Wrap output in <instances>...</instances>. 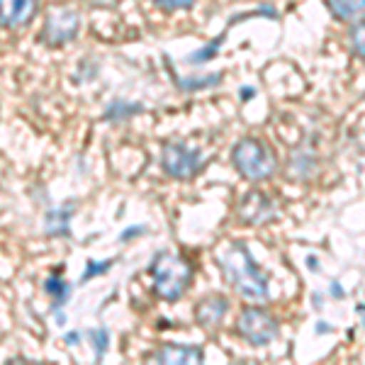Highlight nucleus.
<instances>
[{"label": "nucleus", "mask_w": 365, "mask_h": 365, "mask_svg": "<svg viewBox=\"0 0 365 365\" xmlns=\"http://www.w3.org/2000/svg\"><path fill=\"white\" fill-rule=\"evenodd\" d=\"M88 336H91V341H93V349H96V356H98V358H103V353L108 351V346H110V334H108V329H91V331H88Z\"/></svg>", "instance_id": "17"}, {"label": "nucleus", "mask_w": 365, "mask_h": 365, "mask_svg": "<svg viewBox=\"0 0 365 365\" xmlns=\"http://www.w3.org/2000/svg\"><path fill=\"white\" fill-rule=\"evenodd\" d=\"M232 161L239 173L244 175L246 180H253V182L273 178L275 168H278L275 154L268 149V144H263L261 139H253V137L239 139L237 144H234Z\"/></svg>", "instance_id": "3"}, {"label": "nucleus", "mask_w": 365, "mask_h": 365, "mask_svg": "<svg viewBox=\"0 0 365 365\" xmlns=\"http://www.w3.org/2000/svg\"><path fill=\"white\" fill-rule=\"evenodd\" d=\"M0 10L5 29H20L37 13V0H0Z\"/></svg>", "instance_id": "9"}, {"label": "nucleus", "mask_w": 365, "mask_h": 365, "mask_svg": "<svg viewBox=\"0 0 365 365\" xmlns=\"http://www.w3.org/2000/svg\"><path fill=\"white\" fill-rule=\"evenodd\" d=\"M141 113V105H132V103H113L108 110H105V120H125V117H132Z\"/></svg>", "instance_id": "14"}, {"label": "nucleus", "mask_w": 365, "mask_h": 365, "mask_svg": "<svg viewBox=\"0 0 365 365\" xmlns=\"http://www.w3.org/2000/svg\"><path fill=\"white\" fill-rule=\"evenodd\" d=\"M253 98V88H241V100H249Z\"/></svg>", "instance_id": "24"}, {"label": "nucleus", "mask_w": 365, "mask_h": 365, "mask_svg": "<svg viewBox=\"0 0 365 365\" xmlns=\"http://www.w3.org/2000/svg\"><path fill=\"white\" fill-rule=\"evenodd\" d=\"M229 312V299L222 295H207L197 302L195 307V322L202 329H217Z\"/></svg>", "instance_id": "8"}, {"label": "nucleus", "mask_w": 365, "mask_h": 365, "mask_svg": "<svg viewBox=\"0 0 365 365\" xmlns=\"http://www.w3.org/2000/svg\"><path fill=\"white\" fill-rule=\"evenodd\" d=\"M146 232V227H141V225H137L134 229H129V232H122V241H127V239H134V237H139V234H144Z\"/></svg>", "instance_id": "21"}, {"label": "nucleus", "mask_w": 365, "mask_h": 365, "mask_svg": "<svg viewBox=\"0 0 365 365\" xmlns=\"http://www.w3.org/2000/svg\"><path fill=\"white\" fill-rule=\"evenodd\" d=\"M222 42H225V34H222V37H217L212 44L202 46V49H200L197 54H192L190 56V63H205V61H210V58H215L217 56V49H220Z\"/></svg>", "instance_id": "18"}, {"label": "nucleus", "mask_w": 365, "mask_h": 365, "mask_svg": "<svg viewBox=\"0 0 365 365\" xmlns=\"http://www.w3.org/2000/svg\"><path fill=\"white\" fill-rule=\"evenodd\" d=\"M156 363H170V365H180V363H202L205 361V351L200 346H180V344H166L154 353Z\"/></svg>", "instance_id": "10"}, {"label": "nucleus", "mask_w": 365, "mask_h": 365, "mask_svg": "<svg viewBox=\"0 0 365 365\" xmlns=\"http://www.w3.org/2000/svg\"><path fill=\"white\" fill-rule=\"evenodd\" d=\"M220 81H222L220 73H212V76H200V78H185V81L178 78V86L182 91H205L210 86H217Z\"/></svg>", "instance_id": "15"}, {"label": "nucleus", "mask_w": 365, "mask_h": 365, "mask_svg": "<svg viewBox=\"0 0 365 365\" xmlns=\"http://www.w3.org/2000/svg\"><path fill=\"white\" fill-rule=\"evenodd\" d=\"M309 268H312V270H317V258H314V256H309Z\"/></svg>", "instance_id": "25"}, {"label": "nucleus", "mask_w": 365, "mask_h": 365, "mask_svg": "<svg viewBox=\"0 0 365 365\" xmlns=\"http://www.w3.org/2000/svg\"><path fill=\"white\" fill-rule=\"evenodd\" d=\"M217 263L225 280L249 302H266L268 299V278L253 261L249 246L244 241H232L225 249L217 251Z\"/></svg>", "instance_id": "1"}, {"label": "nucleus", "mask_w": 365, "mask_h": 365, "mask_svg": "<svg viewBox=\"0 0 365 365\" xmlns=\"http://www.w3.org/2000/svg\"><path fill=\"white\" fill-rule=\"evenodd\" d=\"M71 215H73V205H61L46 212V234L49 237H68L71 234Z\"/></svg>", "instance_id": "11"}, {"label": "nucleus", "mask_w": 365, "mask_h": 365, "mask_svg": "<svg viewBox=\"0 0 365 365\" xmlns=\"http://www.w3.org/2000/svg\"><path fill=\"white\" fill-rule=\"evenodd\" d=\"M329 10L336 20H356L365 15V0H329Z\"/></svg>", "instance_id": "12"}, {"label": "nucleus", "mask_w": 365, "mask_h": 365, "mask_svg": "<svg viewBox=\"0 0 365 365\" xmlns=\"http://www.w3.org/2000/svg\"><path fill=\"white\" fill-rule=\"evenodd\" d=\"M151 278H154V292L166 302H175L185 295L192 278V268L185 258L173 253H158L151 263Z\"/></svg>", "instance_id": "2"}, {"label": "nucleus", "mask_w": 365, "mask_h": 365, "mask_svg": "<svg viewBox=\"0 0 365 365\" xmlns=\"http://www.w3.org/2000/svg\"><path fill=\"white\" fill-rule=\"evenodd\" d=\"M76 32H78V13L76 10L61 5V8H54L46 15L44 42L49 46H63L76 37Z\"/></svg>", "instance_id": "6"}, {"label": "nucleus", "mask_w": 365, "mask_h": 365, "mask_svg": "<svg viewBox=\"0 0 365 365\" xmlns=\"http://www.w3.org/2000/svg\"><path fill=\"white\" fill-rule=\"evenodd\" d=\"M331 295L334 297H344V290L339 287V282H331Z\"/></svg>", "instance_id": "23"}, {"label": "nucleus", "mask_w": 365, "mask_h": 365, "mask_svg": "<svg viewBox=\"0 0 365 365\" xmlns=\"http://www.w3.org/2000/svg\"><path fill=\"white\" fill-rule=\"evenodd\" d=\"M239 215H241V220H244L246 225L256 227V225H263V222L273 220L275 207H273V202L268 200V195H263V192L253 190L244 200H241Z\"/></svg>", "instance_id": "7"}, {"label": "nucleus", "mask_w": 365, "mask_h": 365, "mask_svg": "<svg viewBox=\"0 0 365 365\" xmlns=\"http://www.w3.org/2000/svg\"><path fill=\"white\" fill-rule=\"evenodd\" d=\"M44 290L49 292L51 297H54V307H63V302L71 297V285L66 280H61L58 275H51V278H46L44 282Z\"/></svg>", "instance_id": "13"}, {"label": "nucleus", "mask_w": 365, "mask_h": 365, "mask_svg": "<svg viewBox=\"0 0 365 365\" xmlns=\"http://www.w3.org/2000/svg\"><path fill=\"white\" fill-rule=\"evenodd\" d=\"M78 334H76V331H71V334H66V344L68 346H76V344H78Z\"/></svg>", "instance_id": "22"}, {"label": "nucleus", "mask_w": 365, "mask_h": 365, "mask_svg": "<svg viewBox=\"0 0 365 365\" xmlns=\"http://www.w3.org/2000/svg\"><path fill=\"white\" fill-rule=\"evenodd\" d=\"M351 49H353V54L361 56L365 61V20L353 25L351 29Z\"/></svg>", "instance_id": "16"}, {"label": "nucleus", "mask_w": 365, "mask_h": 365, "mask_svg": "<svg viewBox=\"0 0 365 365\" xmlns=\"http://www.w3.org/2000/svg\"><path fill=\"white\" fill-rule=\"evenodd\" d=\"M151 3L156 5V8H161V10H187V8H192V5L197 3V0H151Z\"/></svg>", "instance_id": "20"}, {"label": "nucleus", "mask_w": 365, "mask_h": 365, "mask_svg": "<svg viewBox=\"0 0 365 365\" xmlns=\"http://www.w3.org/2000/svg\"><path fill=\"white\" fill-rule=\"evenodd\" d=\"M161 166L170 178L190 180L202 168V156H200L197 149H190V146L180 144V141H168V144H163Z\"/></svg>", "instance_id": "4"}, {"label": "nucleus", "mask_w": 365, "mask_h": 365, "mask_svg": "<svg viewBox=\"0 0 365 365\" xmlns=\"http://www.w3.org/2000/svg\"><path fill=\"white\" fill-rule=\"evenodd\" d=\"M113 263L115 261H88L86 263V270H83V275H81V280H91V278H96V275H103V273H108L110 268H113Z\"/></svg>", "instance_id": "19"}, {"label": "nucleus", "mask_w": 365, "mask_h": 365, "mask_svg": "<svg viewBox=\"0 0 365 365\" xmlns=\"http://www.w3.org/2000/svg\"><path fill=\"white\" fill-rule=\"evenodd\" d=\"M237 324H239V334L249 341L251 346H266L275 339V334H278V322H275V317L258 307H249L241 312Z\"/></svg>", "instance_id": "5"}]
</instances>
